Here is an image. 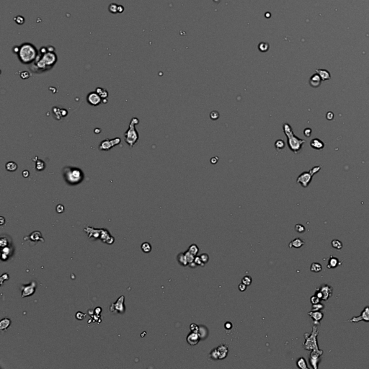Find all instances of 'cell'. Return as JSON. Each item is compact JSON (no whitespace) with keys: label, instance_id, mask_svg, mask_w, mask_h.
Returning <instances> with one entry per match:
<instances>
[{"label":"cell","instance_id":"obj_1","mask_svg":"<svg viewBox=\"0 0 369 369\" xmlns=\"http://www.w3.org/2000/svg\"><path fill=\"white\" fill-rule=\"evenodd\" d=\"M54 51L55 49L51 45L41 48L36 60L32 64L31 70L34 72H43L53 68L58 60Z\"/></svg>","mask_w":369,"mask_h":369},{"label":"cell","instance_id":"obj_2","mask_svg":"<svg viewBox=\"0 0 369 369\" xmlns=\"http://www.w3.org/2000/svg\"><path fill=\"white\" fill-rule=\"evenodd\" d=\"M16 51H13L17 53L20 61L23 64H32L36 61L38 56V51L35 45L29 43H25L20 46L17 47Z\"/></svg>","mask_w":369,"mask_h":369},{"label":"cell","instance_id":"obj_3","mask_svg":"<svg viewBox=\"0 0 369 369\" xmlns=\"http://www.w3.org/2000/svg\"><path fill=\"white\" fill-rule=\"evenodd\" d=\"M283 129L284 134L287 137V144L290 150L292 151L294 154H298L301 149L303 144L306 143V141L298 138L294 134L291 126L289 123H284Z\"/></svg>","mask_w":369,"mask_h":369},{"label":"cell","instance_id":"obj_4","mask_svg":"<svg viewBox=\"0 0 369 369\" xmlns=\"http://www.w3.org/2000/svg\"><path fill=\"white\" fill-rule=\"evenodd\" d=\"M63 175L66 182L71 185L81 183L84 179L83 172L76 167H64L63 169Z\"/></svg>","mask_w":369,"mask_h":369},{"label":"cell","instance_id":"obj_5","mask_svg":"<svg viewBox=\"0 0 369 369\" xmlns=\"http://www.w3.org/2000/svg\"><path fill=\"white\" fill-rule=\"evenodd\" d=\"M138 123H139V120L137 118H133L130 120L128 129L124 134L125 142L129 145L130 148H133L139 139V134L135 128V126Z\"/></svg>","mask_w":369,"mask_h":369},{"label":"cell","instance_id":"obj_6","mask_svg":"<svg viewBox=\"0 0 369 369\" xmlns=\"http://www.w3.org/2000/svg\"><path fill=\"white\" fill-rule=\"evenodd\" d=\"M319 330L317 329V327L314 326L312 327V331L311 334H308L307 332L304 334V337H305V342L304 343V348L306 350H318V343H317V336H318Z\"/></svg>","mask_w":369,"mask_h":369},{"label":"cell","instance_id":"obj_7","mask_svg":"<svg viewBox=\"0 0 369 369\" xmlns=\"http://www.w3.org/2000/svg\"><path fill=\"white\" fill-rule=\"evenodd\" d=\"M321 168L322 167L320 166H316V167H314L313 168L311 169L309 172H304V173H301L298 176L297 180H296V182H297V183L300 184L303 188H306L312 182L313 176L316 173H319Z\"/></svg>","mask_w":369,"mask_h":369},{"label":"cell","instance_id":"obj_8","mask_svg":"<svg viewBox=\"0 0 369 369\" xmlns=\"http://www.w3.org/2000/svg\"><path fill=\"white\" fill-rule=\"evenodd\" d=\"M333 289L327 284H323L320 288L316 289L314 295L320 298L321 301H327L332 295Z\"/></svg>","mask_w":369,"mask_h":369},{"label":"cell","instance_id":"obj_9","mask_svg":"<svg viewBox=\"0 0 369 369\" xmlns=\"http://www.w3.org/2000/svg\"><path fill=\"white\" fill-rule=\"evenodd\" d=\"M121 143V138L119 137H116L113 139H105L102 141L100 144L99 145V149L101 151H109L110 149L113 148L114 146H118Z\"/></svg>","mask_w":369,"mask_h":369},{"label":"cell","instance_id":"obj_10","mask_svg":"<svg viewBox=\"0 0 369 369\" xmlns=\"http://www.w3.org/2000/svg\"><path fill=\"white\" fill-rule=\"evenodd\" d=\"M323 354V350H312V353H310L309 357V363L310 365L312 366L314 369L318 368L319 363L320 361V356Z\"/></svg>","mask_w":369,"mask_h":369},{"label":"cell","instance_id":"obj_11","mask_svg":"<svg viewBox=\"0 0 369 369\" xmlns=\"http://www.w3.org/2000/svg\"><path fill=\"white\" fill-rule=\"evenodd\" d=\"M36 283L35 281L31 282L28 285H23L21 286L22 290V298L27 297V296H32L36 291Z\"/></svg>","mask_w":369,"mask_h":369},{"label":"cell","instance_id":"obj_12","mask_svg":"<svg viewBox=\"0 0 369 369\" xmlns=\"http://www.w3.org/2000/svg\"><path fill=\"white\" fill-rule=\"evenodd\" d=\"M124 303V296H122L118 299L116 303L112 304V305L110 308V311L111 312H118V313H124L125 312V306L123 305Z\"/></svg>","mask_w":369,"mask_h":369},{"label":"cell","instance_id":"obj_13","mask_svg":"<svg viewBox=\"0 0 369 369\" xmlns=\"http://www.w3.org/2000/svg\"><path fill=\"white\" fill-rule=\"evenodd\" d=\"M360 321H364V322H369V306H367L363 310L361 314L358 317H354L350 320H348L347 322H358Z\"/></svg>","mask_w":369,"mask_h":369},{"label":"cell","instance_id":"obj_14","mask_svg":"<svg viewBox=\"0 0 369 369\" xmlns=\"http://www.w3.org/2000/svg\"><path fill=\"white\" fill-rule=\"evenodd\" d=\"M87 101L92 106H97L103 102V99L96 92H90L87 97Z\"/></svg>","mask_w":369,"mask_h":369},{"label":"cell","instance_id":"obj_15","mask_svg":"<svg viewBox=\"0 0 369 369\" xmlns=\"http://www.w3.org/2000/svg\"><path fill=\"white\" fill-rule=\"evenodd\" d=\"M216 350L218 355H219V360H223L227 358L228 353H229V348L227 345H224V344L219 345L216 348Z\"/></svg>","mask_w":369,"mask_h":369},{"label":"cell","instance_id":"obj_16","mask_svg":"<svg viewBox=\"0 0 369 369\" xmlns=\"http://www.w3.org/2000/svg\"><path fill=\"white\" fill-rule=\"evenodd\" d=\"M308 314L312 317L315 324H320V321L324 317V314L320 311H311Z\"/></svg>","mask_w":369,"mask_h":369},{"label":"cell","instance_id":"obj_17","mask_svg":"<svg viewBox=\"0 0 369 369\" xmlns=\"http://www.w3.org/2000/svg\"><path fill=\"white\" fill-rule=\"evenodd\" d=\"M200 335H199L198 332H191L187 337V343L190 345L194 346L196 345L200 342Z\"/></svg>","mask_w":369,"mask_h":369},{"label":"cell","instance_id":"obj_18","mask_svg":"<svg viewBox=\"0 0 369 369\" xmlns=\"http://www.w3.org/2000/svg\"><path fill=\"white\" fill-rule=\"evenodd\" d=\"M322 81V80L320 76V75L317 73V74H314V75H312V77L310 78L309 84H310V85L312 87L317 88V87H318L320 86Z\"/></svg>","mask_w":369,"mask_h":369},{"label":"cell","instance_id":"obj_19","mask_svg":"<svg viewBox=\"0 0 369 369\" xmlns=\"http://www.w3.org/2000/svg\"><path fill=\"white\" fill-rule=\"evenodd\" d=\"M310 146L312 149H317V150H321V149H324V144L322 141H321L319 138H314L311 141Z\"/></svg>","mask_w":369,"mask_h":369},{"label":"cell","instance_id":"obj_20","mask_svg":"<svg viewBox=\"0 0 369 369\" xmlns=\"http://www.w3.org/2000/svg\"><path fill=\"white\" fill-rule=\"evenodd\" d=\"M341 264H342V262H340V260L339 259H337V258H335V257H333L332 255H331L330 258L329 259L328 265H327V267L329 269L335 268V267L339 266V265H340Z\"/></svg>","mask_w":369,"mask_h":369},{"label":"cell","instance_id":"obj_21","mask_svg":"<svg viewBox=\"0 0 369 369\" xmlns=\"http://www.w3.org/2000/svg\"><path fill=\"white\" fill-rule=\"evenodd\" d=\"M317 73L320 75V76L322 79V81H326L328 80H330L331 76H330V74H329V72L328 71H327V70L325 69H317L316 70Z\"/></svg>","mask_w":369,"mask_h":369},{"label":"cell","instance_id":"obj_22","mask_svg":"<svg viewBox=\"0 0 369 369\" xmlns=\"http://www.w3.org/2000/svg\"><path fill=\"white\" fill-rule=\"evenodd\" d=\"M304 244V242L301 239H300V238H296V239H293V241H291L290 242L289 244V247L290 248H301L302 246H303Z\"/></svg>","mask_w":369,"mask_h":369},{"label":"cell","instance_id":"obj_23","mask_svg":"<svg viewBox=\"0 0 369 369\" xmlns=\"http://www.w3.org/2000/svg\"><path fill=\"white\" fill-rule=\"evenodd\" d=\"M177 262H179V264L180 265H182V266L185 267L188 265V262L187 259H186L184 252H181V253L178 254V255L177 257Z\"/></svg>","mask_w":369,"mask_h":369},{"label":"cell","instance_id":"obj_24","mask_svg":"<svg viewBox=\"0 0 369 369\" xmlns=\"http://www.w3.org/2000/svg\"><path fill=\"white\" fill-rule=\"evenodd\" d=\"M97 94H98L99 96L102 97L103 99V102L104 103V101H107V97H108V92H107V90H105V89L98 87L96 89V91H95Z\"/></svg>","mask_w":369,"mask_h":369},{"label":"cell","instance_id":"obj_25","mask_svg":"<svg viewBox=\"0 0 369 369\" xmlns=\"http://www.w3.org/2000/svg\"><path fill=\"white\" fill-rule=\"evenodd\" d=\"M29 238L32 240V241H41L43 242H44V239H43L42 237H41V234L39 231H35L33 232L32 234H30V236H29Z\"/></svg>","mask_w":369,"mask_h":369},{"label":"cell","instance_id":"obj_26","mask_svg":"<svg viewBox=\"0 0 369 369\" xmlns=\"http://www.w3.org/2000/svg\"><path fill=\"white\" fill-rule=\"evenodd\" d=\"M296 365H297V366L299 368H301V369H308L309 368L307 363H306V360L304 359V358H303V357H301L298 358V359L297 360V361H296Z\"/></svg>","mask_w":369,"mask_h":369},{"label":"cell","instance_id":"obj_27","mask_svg":"<svg viewBox=\"0 0 369 369\" xmlns=\"http://www.w3.org/2000/svg\"><path fill=\"white\" fill-rule=\"evenodd\" d=\"M5 168L9 172H14L18 168V166L15 162H14V161H8V162L6 164Z\"/></svg>","mask_w":369,"mask_h":369},{"label":"cell","instance_id":"obj_28","mask_svg":"<svg viewBox=\"0 0 369 369\" xmlns=\"http://www.w3.org/2000/svg\"><path fill=\"white\" fill-rule=\"evenodd\" d=\"M38 157H36V169L37 171H43L45 168V164L44 161L41 159H37Z\"/></svg>","mask_w":369,"mask_h":369},{"label":"cell","instance_id":"obj_29","mask_svg":"<svg viewBox=\"0 0 369 369\" xmlns=\"http://www.w3.org/2000/svg\"><path fill=\"white\" fill-rule=\"evenodd\" d=\"M310 270L313 273L321 272V271H322V265L320 264V263L313 262L312 264L311 265Z\"/></svg>","mask_w":369,"mask_h":369},{"label":"cell","instance_id":"obj_30","mask_svg":"<svg viewBox=\"0 0 369 369\" xmlns=\"http://www.w3.org/2000/svg\"><path fill=\"white\" fill-rule=\"evenodd\" d=\"M11 324V320L8 318H5L0 322V329L1 330H5L7 329Z\"/></svg>","mask_w":369,"mask_h":369},{"label":"cell","instance_id":"obj_31","mask_svg":"<svg viewBox=\"0 0 369 369\" xmlns=\"http://www.w3.org/2000/svg\"><path fill=\"white\" fill-rule=\"evenodd\" d=\"M285 142L282 139H278L275 142V147L278 152H281V150H283L285 148Z\"/></svg>","mask_w":369,"mask_h":369},{"label":"cell","instance_id":"obj_32","mask_svg":"<svg viewBox=\"0 0 369 369\" xmlns=\"http://www.w3.org/2000/svg\"><path fill=\"white\" fill-rule=\"evenodd\" d=\"M332 246L333 248L340 250L343 248V243L338 239H334L332 241Z\"/></svg>","mask_w":369,"mask_h":369},{"label":"cell","instance_id":"obj_33","mask_svg":"<svg viewBox=\"0 0 369 369\" xmlns=\"http://www.w3.org/2000/svg\"><path fill=\"white\" fill-rule=\"evenodd\" d=\"M188 251H189L190 253L193 254V255L196 256L199 252V248L196 244H191V245L189 247V248H188Z\"/></svg>","mask_w":369,"mask_h":369},{"label":"cell","instance_id":"obj_34","mask_svg":"<svg viewBox=\"0 0 369 369\" xmlns=\"http://www.w3.org/2000/svg\"><path fill=\"white\" fill-rule=\"evenodd\" d=\"M198 334L199 335H200V339H203L205 337V335H208V330H207V329L204 326H200L199 327Z\"/></svg>","mask_w":369,"mask_h":369},{"label":"cell","instance_id":"obj_35","mask_svg":"<svg viewBox=\"0 0 369 369\" xmlns=\"http://www.w3.org/2000/svg\"><path fill=\"white\" fill-rule=\"evenodd\" d=\"M142 250L145 253H149L152 250V246L148 242H144L142 245Z\"/></svg>","mask_w":369,"mask_h":369},{"label":"cell","instance_id":"obj_36","mask_svg":"<svg viewBox=\"0 0 369 369\" xmlns=\"http://www.w3.org/2000/svg\"><path fill=\"white\" fill-rule=\"evenodd\" d=\"M184 254H185L186 259H187V260H188V264H189V263H190V262H193L194 260H195V257H196V256L193 255V254H192V253H190V252L188 250L186 251V252H184Z\"/></svg>","mask_w":369,"mask_h":369},{"label":"cell","instance_id":"obj_37","mask_svg":"<svg viewBox=\"0 0 369 369\" xmlns=\"http://www.w3.org/2000/svg\"><path fill=\"white\" fill-rule=\"evenodd\" d=\"M252 278L250 276H249V275H246V276H244L243 278L242 279V283H243L244 284H245L247 286H249V285H251V283H252Z\"/></svg>","mask_w":369,"mask_h":369},{"label":"cell","instance_id":"obj_38","mask_svg":"<svg viewBox=\"0 0 369 369\" xmlns=\"http://www.w3.org/2000/svg\"><path fill=\"white\" fill-rule=\"evenodd\" d=\"M209 355H210V358L211 359L213 360H219V355H218V352L216 348H214V349H213L211 351L210 354H209Z\"/></svg>","mask_w":369,"mask_h":369},{"label":"cell","instance_id":"obj_39","mask_svg":"<svg viewBox=\"0 0 369 369\" xmlns=\"http://www.w3.org/2000/svg\"><path fill=\"white\" fill-rule=\"evenodd\" d=\"M295 230L298 233H304V231H305V227H304V226H303L302 224H300V223H298V224H296L295 226Z\"/></svg>","mask_w":369,"mask_h":369},{"label":"cell","instance_id":"obj_40","mask_svg":"<svg viewBox=\"0 0 369 369\" xmlns=\"http://www.w3.org/2000/svg\"><path fill=\"white\" fill-rule=\"evenodd\" d=\"M324 305L320 303L316 304H313L312 306V311H321L322 309H324Z\"/></svg>","mask_w":369,"mask_h":369},{"label":"cell","instance_id":"obj_41","mask_svg":"<svg viewBox=\"0 0 369 369\" xmlns=\"http://www.w3.org/2000/svg\"><path fill=\"white\" fill-rule=\"evenodd\" d=\"M194 262H196V264L198 265V266H201V267H204L205 264L204 262H203L202 260H201V258H200V256H196L195 257V260Z\"/></svg>","mask_w":369,"mask_h":369},{"label":"cell","instance_id":"obj_42","mask_svg":"<svg viewBox=\"0 0 369 369\" xmlns=\"http://www.w3.org/2000/svg\"><path fill=\"white\" fill-rule=\"evenodd\" d=\"M200 258H201V260H202L203 262H204L205 265H206V263L208 262V261H209V256H208V254H206V253L201 254L200 255Z\"/></svg>","mask_w":369,"mask_h":369},{"label":"cell","instance_id":"obj_43","mask_svg":"<svg viewBox=\"0 0 369 369\" xmlns=\"http://www.w3.org/2000/svg\"><path fill=\"white\" fill-rule=\"evenodd\" d=\"M310 300H311V303H312V304H316L320 303V301H321L320 298L317 297V296L316 295L312 296V297H311Z\"/></svg>","mask_w":369,"mask_h":369},{"label":"cell","instance_id":"obj_44","mask_svg":"<svg viewBox=\"0 0 369 369\" xmlns=\"http://www.w3.org/2000/svg\"><path fill=\"white\" fill-rule=\"evenodd\" d=\"M190 331L192 332H198V333L199 327L196 324H195V323H192V324L190 325Z\"/></svg>","mask_w":369,"mask_h":369},{"label":"cell","instance_id":"obj_45","mask_svg":"<svg viewBox=\"0 0 369 369\" xmlns=\"http://www.w3.org/2000/svg\"><path fill=\"white\" fill-rule=\"evenodd\" d=\"M210 118L213 121H216L219 118V113L217 111H212L210 114Z\"/></svg>","mask_w":369,"mask_h":369},{"label":"cell","instance_id":"obj_46","mask_svg":"<svg viewBox=\"0 0 369 369\" xmlns=\"http://www.w3.org/2000/svg\"><path fill=\"white\" fill-rule=\"evenodd\" d=\"M312 129H311V128H305V129H304V136H306V137H310L311 134H312Z\"/></svg>","mask_w":369,"mask_h":369},{"label":"cell","instance_id":"obj_47","mask_svg":"<svg viewBox=\"0 0 369 369\" xmlns=\"http://www.w3.org/2000/svg\"><path fill=\"white\" fill-rule=\"evenodd\" d=\"M8 244L9 243H8L7 239H6V238H4V237L2 238L1 241H0V244H1V246L2 247H7L8 245Z\"/></svg>","mask_w":369,"mask_h":369},{"label":"cell","instance_id":"obj_48","mask_svg":"<svg viewBox=\"0 0 369 369\" xmlns=\"http://www.w3.org/2000/svg\"><path fill=\"white\" fill-rule=\"evenodd\" d=\"M238 289H239V290L241 292H244V291H246L247 285H245V284H244L243 283H241L239 285V286H238Z\"/></svg>","mask_w":369,"mask_h":369},{"label":"cell","instance_id":"obj_49","mask_svg":"<svg viewBox=\"0 0 369 369\" xmlns=\"http://www.w3.org/2000/svg\"><path fill=\"white\" fill-rule=\"evenodd\" d=\"M56 211L59 213H63L64 211V207L63 206H62L61 204L58 205V206H56Z\"/></svg>","mask_w":369,"mask_h":369},{"label":"cell","instance_id":"obj_50","mask_svg":"<svg viewBox=\"0 0 369 369\" xmlns=\"http://www.w3.org/2000/svg\"><path fill=\"white\" fill-rule=\"evenodd\" d=\"M76 318L78 319V320H83V319L84 318V317H85V314H83V313H82V312H78L77 314H76Z\"/></svg>","mask_w":369,"mask_h":369},{"label":"cell","instance_id":"obj_51","mask_svg":"<svg viewBox=\"0 0 369 369\" xmlns=\"http://www.w3.org/2000/svg\"><path fill=\"white\" fill-rule=\"evenodd\" d=\"M232 326H233V325H232V324L230 322H226L224 324V327L226 329H231L232 328Z\"/></svg>","mask_w":369,"mask_h":369},{"label":"cell","instance_id":"obj_52","mask_svg":"<svg viewBox=\"0 0 369 369\" xmlns=\"http://www.w3.org/2000/svg\"><path fill=\"white\" fill-rule=\"evenodd\" d=\"M30 76V74L28 72H23L21 74V77L22 79H28Z\"/></svg>","mask_w":369,"mask_h":369},{"label":"cell","instance_id":"obj_53","mask_svg":"<svg viewBox=\"0 0 369 369\" xmlns=\"http://www.w3.org/2000/svg\"><path fill=\"white\" fill-rule=\"evenodd\" d=\"M326 117L327 120H332L334 118V114L332 113V112H328V113H327Z\"/></svg>","mask_w":369,"mask_h":369},{"label":"cell","instance_id":"obj_54","mask_svg":"<svg viewBox=\"0 0 369 369\" xmlns=\"http://www.w3.org/2000/svg\"><path fill=\"white\" fill-rule=\"evenodd\" d=\"M22 176H23V177H25V178L28 177L29 175H30V173H29V172L28 170L23 171V172H22Z\"/></svg>","mask_w":369,"mask_h":369},{"label":"cell","instance_id":"obj_55","mask_svg":"<svg viewBox=\"0 0 369 369\" xmlns=\"http://www.w3.org/2000/svg\"><path fill=\"white\" fill-rule=\"evenodd\" d=\"M188 265H189V266H190V267H192V268H195V267H196L197 266H198V265H197L196 264V262H195L194 261H193V262H192L189 263V264H188Z\"/></svg>","mask_w":369,"mask_h":369}]
</instances>
